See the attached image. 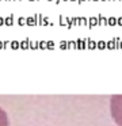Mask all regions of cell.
<instances>
[{"instance_id":"7a4b0ae2","label":"cell","mask_w":122,"mask_h":126,"mask_svg":"<svg viewBox=\"0 0 122 126\" xmlns=\"http://www.w3.org/2000/svg\"><path fill=\"white\" fill-rule=\"evenodd\" d=\"M0 126H10V121H8V115L1 107H0Z\"/></svg>"},{"instance_id":"6da1fadb","label":"cell","mask_w":122,"mask_h":126,"mask_svg":"<svg viewBox=\"0 0 122 126\" xmlns=\"http://www.w3.org/2000/svg\"><path fill=\"white\" fill-rule=\"evenodd\" d=\"M110 111L117 126H122V95H114L110 100Z\"/></svg>"}]
</instances>
